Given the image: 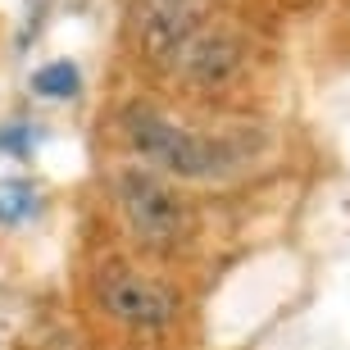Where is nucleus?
I'll return each instance as SVG.
<instances>
[{
  "mask_svg": "<svg viewBox=\"0 0 350 350\" xmlns=\"http://www.w3.org/2000/svg\"><path fill=\"white\" fill-rule=\"evenodd\" d=\"M173 68H182V73L191 78V87L219 91V87H228V82L237 78V68H241V41H237L232 32H214V27H209V32H196Z\"/></svg>",
  "mask_w": 350,
  "mask_h": 350,
  "instance_id": "39448f33",
  "label": "nucleus"
},
{
  "mask_svg": "<svg viewBox=\"0 0 350 350\" xmlns=\"http://www.w3.org/2000/svg\"><path fill=\"white\" fill-rule=\"evenodd\" d=\"M123 137L150 169L169 173V178L219 182L241 164V150L232 142L182 128V123H173L169 114H159L150 105H128L123 109Z\"/></svg>",
  "mask_w": 350,
  "mask_h": 350,
  "instance_id": "f257e3e1",
  "label": "nucleus"
},
{
  "mask_svg": "<svg viewBox=\"0 0 350 350\" xmlns=\"http://www.w3.org/2000/svg\"><path fill=\"white\" fill-rule=\"evenodd\" d=\"M200 10L205 0H142L137 5V37L142 55L159 68H173L187 41L200 32Z\"/></svg>",
  "mask_w": 350,
  "mask_h": 350,
  "instance_id": "20e7f679",
  "label": "nucleus"
},
{
  "mask_svg": "<svg viewBox=\"0 0 350 350\" xmlns=\"http://www.w3.org/2000/svg\"><path fill=\"white\" fill-rule=\"evenodd\" d=\"M37 214V191L27 182H0V223H23Z\"/></svg>",
  "mask_w": 350,
  "mask_h": 350,
  "instance_id": "0eeeda50",
  "label": "nucleus"
},
{
  "mask_svg": "<svg viewBox=\"0 0 350 350\" xmlns=\"http://www.w3.org/2000/svg\"><path fill=\"white\" fill-rule=\"evenodd\" d=\"M96 300L105 305V314H114L118 323L142 327V332H159L173 323L178 314V296L155 278L123 269V264H105L96 273Z\"/></svg>",
  "mask_w": 350,
  "mask_h": 350,
  "instance_id": "7ed1b4c3",
  "label": "nucleus"
},
{
  "mask_svg": "<svg viewBox=\"0 0 350 350\" xmlns=\"http://www.w3.org/2000/svg\"><path fill=\"white\" fill-rule=\"evenodd\" d=\"M32 91L46 96V100H73V96L82 91L78 64H73V59H55V64L37 68V73H32Z\"/></svg>",
  "mask_w": 350,
  "mask_h": 350,
  "instance_id": "423d86ee",
  "label": "nucleus"
},
{
  "mask_svg": "<svg viewBox=\"0 0 350 350\" xmlns=\"http://www.w3.org/2000/svg\"><path fill=\"white\" fill-rule=\"evenodd\" d=\"M0 150H10V155H27V150H32V128H23V123L0 128Z\"/></svg>",
  "mask_w": 350,
  "mask_h": 350,
  "instance_id": "6e6552de",
  "label": "nucleus"
},
{
  "mask_svg": "<svg viewBox=\"0 0 350 350\" xmlns=\"http://www.w3.org/2000/svg\"><path fill=\"white\" fill-rule=\"evenodd\" d=\"M118 205L128 214L137 241H146L150 250H169L187 237V205L159 173L128 169L118 178Z\"/></svg>",
  "mask_w": 350,
  "mask_h": 350,
  "instance_id": "f03ea898",
  "label": "nucleus"
}]
</instances>
